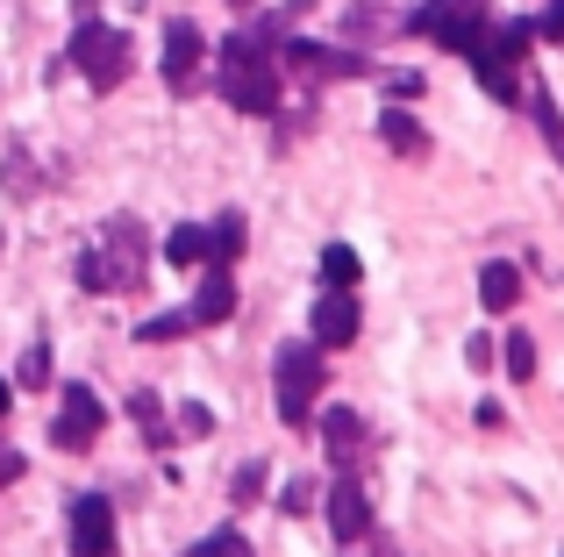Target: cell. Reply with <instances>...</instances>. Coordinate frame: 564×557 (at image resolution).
I'll return each mask as SVG.
<instances>
[{"mask_svg":"<svg viewBox=\"0 0 564 557\" xmlns=\"http://www.w3.org/2000/svg\"><path fill=\"white\" fill-rule=\"evenodd\" d=\"M536 122H543V136H551L557 165H564V114H557V100H551V94H536Z\"/></svg>","mask_w":564,"mask_h":557,"instance_id":"d4e9b609","label":"cell"},{"mask_svg":"<svg viewBox=\"0 0 564 557\" xmlns=\"http://www.w3.org/2000/svg\"><path fill=\"white\" fill-rule=\"evenodd\" d=\"M14 386H29V393L51 386V343H29V350H22V364H14Z\"/></svg>","mask_w":564,"mask_h":557,"instance_id":"7402d4cb","label":"cell"},{"mask_svg":"<svg viewBox=\"0 0 564 557\" xmlns=\"http://www.w3.org/2000/svg\"><path fill=\"white\" fill-rule=\"evenodd\" d=\"M215 86L236 114H279V36H264V22L229 29L215 51Z\"/></svg>","mask_w":564,"mask_h":557,"instance_id":"6da1fadb","label":"cell"},{"mask_svg":"<svg viewBox=\"0 0 564 557\" xmlns=\"http://www.w3.org/2000/svg\"><path fill=\"white\" fill-rule=\"evenodd\" d=\"M465 358H471V364L486 372V364H494V336H471V343H465Z\"/></svg>","mask_w":564,"mask_h":557,"instance_id":"4dcf8cb0","label":"cell"},{"mask_svg":"<svg viewBox=\"0 0 564 557\" xmlns=\"http://www.w3.org/2000/svg\"><path fill=\"white\" fill-rule=\"evenodd\" d=\"M408 29L422 43H443V51H471V43L494 29V14H486V0H422V8L408 14Z\"/></svg>","mask_w":564,"mask_h":557,"instance_id":"8992f818","label":"cell"},{"mask_svg":"<svg viewBox=\"0 0 564 557\" xmlns=\"http://www.w3.org/2000/svg\"><path fill=\"white\" fill-rule=\"evenodd\" d=\"M386 86H393V100H414V94H422V72H393Z\"/></svg>","mask_w":564,"mask_h":557,"instance_id":"f546056e","label":"cell"},{"mask_svg":"<svg viewBox=\"0 0 564 557\" xmlns=\"http://www.w3.org/2000/svg\"><path fill=\"white\" fill-rule=\"evenodd\" d=\"M322 286H358V251H350V243H329V251H322Z\"/></svg>","mask_w":564,"mask_h":557,"instance_id":"44dd1931","label":"cell"},{"mask_svg":"<svg viewBox=\"0 0 564 557\" xmlns=\"http://www.w3.org/2000/svg\"><path fill=\"white\" fill-rule=\"evenodd\" d=\"M508 379H536V336H508Z\"/></svg>","mask_w":564,"mask_h":557,"instance_id":"603a6c76","label":"cell"},{"mask_svg":"<svg viewBox=\"0 0 564 557\" xmlns=\"http://www.w3.org/2000/svg\"><path fill=\"white\" fill-rule=\"evenodd\" d=\"M8 479H22V450H8V444H0V487H8Z\"/></svg>","mask_w":564,"mask_h":557,"instance_id":"1f68e13d","label":"cell"},{"mask_svg":"<svg viewBox=\"0 0 564 557\" xmlns=\"http://www.w3.org/2000/svg\"><path fill=\"white\" fill-rule=\"evenodd\" d=\"M72 65L86 72V86H122L129 79V65H137V51H129V29H115V22H94L86 14L79 29H72Z\"/></svg>","mask_w":564,"mask_h":557,"instance_id":"5b68a950","label":"cell"},{"mask_svg":"<svg viewBox=\"0 0 564 557\" xmlns=\"http://www.w3.org/2000/svg\"><path fill=\"white\" fill-rule=\"evenodd\" d=\"M193 557H250V544H243V529H215L193 544Z\"/></svg>","mask_w":564,"mask_h":557,"instance_id":"cb8c5ba5","label":"cell"},{"mask_svg":"<svg viewBox=\"0 0 564 557\" xmlns=\"http://www.w3.org/2000/svg\"><path fill=\"white\" fill-rule=\"evenodd\" d=\"M322 379H329L322 343H279V358H272V393H279V422H286V429H307V422H315Z\"/></svg>","mask_w":564,"mask_h":557,"instance_id":"3957f363","label":"cell"},{"mask_svg":"<svg viewBox=\"0 0 564 557\" xmlns=\"http://www.w3.org/2000/svg\"><path fill=\"white\" fill-rule=\"evenodd\" d=\"M100 429H108V407H100V393H94V386H79V379H72V386H65V401H57L51 444H57V450H72V458H79V450H94V444H100Z\"/></svg>","mask_w":564,"mask_h":557,"instance_id":"ba28073f","label":"cell"},{"mask_svg":"<svg viewBox=\"0 0 564 557\" xmlns=\"http://www.w3.org/2000/svg\"><path fill=\"white\" fill-rule=\"evenodd\" d=\"M529 29H536L543 43H564V0H551V8H543V14H536Z\"/></svg>","mask_w":564,"mask_h":557,"instance_id":"f1b7e54d","label":"cell"},{"mask_svg":"<svg viewBox=\"0 0 564 557\" xmlns=\"http://www.w3.org/2000/svg\"><path fill=\"white\" fill-rule=\"evenodd\" d=\"M307 343H322V350L358 343V293L350 286H322L315 315H307Z\"/></svg>","mask_w":564,"mask_h":557,"instance_id":"8fae6325","label":"cell"},{"mask_svg":"<svg viewBox=\"0 0 564 557\" xmlns=\"http://www.w3.org/2000/svg\"><path fill=\"white\" fill-rule=\"evenodd\" d=\"M65 536H72V557H115V501L108 493H79L65 515Z\"/></svg>","mask_w":564,"mask_h":557,"instance_id":"30bf717a","label":"cell"},{"mask_svg":"<svg viewBox=\"0 0 564 557\" xmlns=\"http://www.w3.org/2000/svg\"><path fill=\"white\" fill-rule=\"evenodd\" d=\"M243 237H250V229H243V215H215V222H207V265H221V272H229L236 265V258H243Z\"/></svg>","mask_w":564,"mask_h":557,"instance_id":"e0dca14e","label":"cell"},{"mask_svg":"<svg viewBox=\"0 0 564 557\" xmlns=\"http://www.w3.org/2000/svg\"><path fill=\"white\" fill-rule=\"evenodd\" d=\"M322 450H329V472H358V465H365L372 429H365L358 407H329V415H322Z\"/></svg>","mask_w":564,"mask_h":557,"instance_id":"7c38bea8","label":"cell"},{"mask_svg":"<svg viewBox=\"0 0 564 557\" xmlns=\"http://www.w3.org/2000/svg\"><path fill=\"white\" fill-rule=\"evenodd\" d=\"M165 265H207V229L200 222H180L165 237Z\"/></svg>","mask_w":564,"mask_h":557,"instance_id":"d6986e66","label":"cell"},{"mask_svg":"<svg viewBox=\"0 0 564 557\" xmlns=\"http://www.w3.org/2000/svg\"><path fill=\"white\" fill-rule=\"evenodd\" d=\"M279 65L301 72V79H365V57L358 51H336V43H315V36H279Z\"/></svg>","mask_w":564,"mask_h":557,"instance_id":"9c48e42d","label":"cell"},{"mask_svg":"<svg viewBox=\"0 0 564 557\" xmlns=\"http://www.w3.org/2000/svg\"><path fill=\"white\" fill-rule=\"evenodd\" d=\"M186 329H193V315H186V307H165V315L137 321V343H172V336H186Z\"/></svg>","mask_w":564,"mask_h":557,"instance_id":"ffe728a7","label":"cell"},{"mask_svg":"<svg viewBox=\"0 0 564 557\" xmlns=\"http://www.w3.org/2000/svg\"><path fill=\"white\" fill-rule=\"evenodd\" d=\"M322 522H329V536L344 550L372 544V493L358 487V472H336L329 479V493H322Z\"/></svg>","mask_w":564,"mask_h":557,"instance_id":"52a82bcc","label":"cell"},{"mask_svg":"<svg viewBox=\"0 0 564 557\" xmlns=\"http://www.w3.org/2000/svg\"><path fill=\"white\" fill-rule=\"evenodd\" d=\"M143 265H151V237H143L137 215H115L79 258V286L86 293H129L143 286Z\"/></svg>","mask_w":564,"mask_h":557,"instance_id":"7a4b0ae2","label":"cell"},{"mask_svg":"<svg viewBox=\"0 0 564 557\" xmlns=\"http://www.w3.org/2000/svg\"><path fill=\"white\" fill-rule=\"evenodd\" d=\"M236 8H250V0H236Z\"/></svg>","mask_w":564,"mask_h":557,"instance_id":"836d02e7","label":"cell"},{"mask_svg":"<svg viewBox=\"0 0 564 557\" xmlns=\"http://www.w3.org/2000/svg\"><path fill=\"white\" fill-rule=\"evenodd\" d=\"M229 493H236V501H258V493H264V465H258V458L236 465V487H229Z\"/></svg>","mask_w":564,"mask_h":557,"instance_id":"4316f807","label":"cell"},{"mask_svg":"<svg viewBox=\"0 0 564 557\" xmlns=\"http://www.w3.org/2000/svg\"><path fill=\"white\" fill-rule=\"evenodd\" d=\"M529 43H536V29H529V22H494L465 51L471 72H479V86L494 100H522V57H529Z\"/></svg>","mask_w":564,"mask_h":557,"instance_id":"277c9868","label":"cell"},{"mask_svg":"<svg viewBox=\"0 0 564 557\" xmlns=\"http://www.w3.org/2000/svg\"><path fill=\"white\" fill-rule=\"evenodd\" d=\"M379 143H386V151H393V157H422V151H429L422 122H414L408 108H386V114H379Z\"/></svg>","mask_w":564,"mask_h":557,"instance_id":"2e32d148","label":"cell"},{"mask_svg":"<svg viewBox=\"0 0 564 557\" xmlns=\"http://www.w3.org/2000/svg\"><path fill=\"white\" fill-rule=\"evenodd\" d=\"M8 401H14V386H8V379H0V415H8Z\"/></svg>","mask_w":564,"mask_h":557,"instance_id":"d6a6232c","label":"cell"},{"mask_svg":"<svg viewBox=\"0 0 564 557\" xmlns=\"http://www.w3.org/2000/svg\"><path fill=\"white\" fill-rule=\"evenodd\" d=\"M514 301H522V272H514L508 258H486L479 265V307L486 315H508Z\"/></svg>","mask_w":564,"mask_h":557,"instance_id":"9a60e30c","label":"cell"},{"mask_svg":"<svg viewBox=\"0 0 564 557\" xmlns=\"http://www.w3.org/2000/svg\"><path fill=\"white\" fill-rule=\"evenodd\" d=\"M207 57V36L193 22H165V86L172 94H193V72Z\"/></svg>","mask_w":564,"mask_h":557,"instance_id":"4fadbf2b","label":"cell"},{"mask_svg":"<svg viewBox=\"0 0 564 557\" xmlns=\"http://www.w3.org/2000/svg\"><path fill=\"white\" fill-rule=\"evenodd\" d=\"M129 415H137L143 444H158V450H165L172 436H180V429H172V422H165V407H158V393H151V386H143V393H129Z\"/></svg>","mask_w":564,"mask_h":557,"instance_id":"ac0fdd59","label":"cell"},{"mask_svg":"<svg viewBox=\"0 0 564 557\" xmlns=\"http://www.w3.org/2000/svg\"><path fill=\"white\" fill-rule=\"evenodd\" d=\"M186 315H193V329H215V321H229V315H236V278L215 265V272L200 278V293H193Z\"/></svg>","mask_w":564,"mask_h":557,"instance_id":"5bb4252c","label":"cell"},{"mask_svg":"<svg viewBox=\"0 0 564 557\" xmlns=\"http://www.w3.org/2000/svg\"><path fill=\"white\" fill-rule=\"evenodd\" d=\"M207 429H215V407L186 401V407H180V436H207Z\"/></svg>","mask_w":564,"mask_h":557,"instance_id":"83f0119b","label":"cell"},{"mask_svg":"<svg viewBox=\"0 0 564 557\" xmlns=\"http://www.w3.org/2000/svg\"><path fill=\"white\" fill-rule=\"evenodd\" d=\"M0 179H8V194H14V200H22V194H36V165H29V151H14Z\"/></svg>","mask_w":564,"mask_h":557,"instance_id":"484cf974","label":"cell"}]
</instances>
